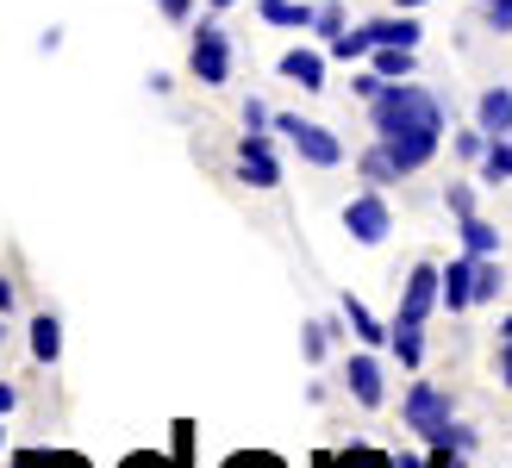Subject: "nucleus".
I'll list each match as a JSON object with an SVG mask.
<instances>
[{"instance_id":"f257e3e1","label":"nucleus","mask_w":512,"mask_h":468,"mask_svg":"<svg viewBox=\"0 0 512 468\" xmlns=\"http://www.w3.org/2000/svg\"><path fill=\"white\" fill-rule=\"evenodd\" d=\"M369 125H375V138L388 144L400 175H419L431 156L444 150V100L431 88H419V82H388L381 88L369 100Z\"/></svg>"},{"instance_id":"f03ea898","label":"nucleus","mask_w":512,"mask_h":468,"mask_svg":"<svg viewBox=\"0 0 512 468\" xmlns=\"http://www.w3.org/2000/svg\"><path fill=\"white\" fill-rule=\"evenodd\" d=\"M400 419H406V431L425 437V450H475V431L456 425L450 387H438V381H413V387H406Z\"/></svg>"},{"instance_id":"7ed1b4c3","label":"nucleus","mask_w":512,"mask_h":468,"mask_svg":"<svg viewBox=\"0 0 512 468\" xmlns=\"http://www.w3.org/2000/svg\"><path fill=\"white\" fill-rule=\"evenodd\" d=\"M275 132H288L294 156H300V163H313V169H338V163H344V138L331 132V125H319V119L275 113Z\"/></svg>"},{"instance_id":"20e7f679","label":"nucleus","mask_w":512,"mask_h":468,"mask_svg":"<svg viewBox=\"0 0 512 468\" xmlns=\"http://www.w3.org/2000/svg\"><path fill=\"white\" fill-rule=\"evenodd\" d=\"M188 69L200 88H225L232 82V38H225L219 19H200L194 25V44H188Z\"/></svg>"},{"instance_id":"39448f33","label":"nucleus","mask_w":512,"mask_h":468,"mask_svg":"<svg viewBox=\"0 0 512 468\" xmlns=\"http://www.w3.org/2000/svg\"><path fill=\"white\" fill-rule=\"evenodd\" d=\"M431 306H444V269H438V263H413V269H406V281H400V312H394V325H425Z\"/></svg>"},{"instance_id":"423d86ee","label":"nucleus","mask_w":512,"mask_h":468,"mask_svg":"<svg viewBox=\"0 0 512 468\" xmlns=\"http://www.w3.org/2000/svg\"><path fill=\"white\" fill-rule=\"evenodd\" d=\"M344 231L356 244H388V231H394V213H388V200H381V188H369V194H356L350 206H344Z\"/></svg>"},{"instance_id":"0eeeda50","label":"nucleus","mask_w":512,"mask_h":468,"mask_svg":"<svg viewBox=\"0 0 512 468\" xmlns=\"http://www.w3.org/2000/svg\"><path fill=\"white\" fill-rule=\"evenodd\" d=\"M238 181H250V188H281V156H275L269 132L238 138Z\"/></svg>"},{"instance_id":"6e6552de","label":"nucleus","mask_w":512,"mask_h":468,"mask_svg":"<svg viewBox=\"0 0 512 468\" xmlns=\"http://www.w3.org/2000/svg\"><path fill=\"white\" fill-rule=\"evenodd\" d=\"M344 387H350L356 406H381V400H388V369H381V356L375 350H356L344 362Z\"/></svg>"},{"instance_id":"1a4fd4ad","label":"nucleus","mask_w":512,"mask_h":468,"mask_svg":"<svg viewBox=\"0 0 512 468\" xmlns=\"http://www.w3.org/2000/svg\"><path fill=\"white\" fill-rule=\"evenodd\" d=\"M475 125L488 138H512V88H481L475 100Z\"/></svg>"},{"instance_id":"9d476101","label":"nucleus","mask_w":512,"mask_h":468,"mask_svg":"<svg viewBox=\"0 0 512 468\" xmlns=\"http://www.w3.org/2000/svg\"><path fill=\"white\" fill-rule=\"evenodd\" d=\"M344 325L356 331V344H363V350L394 344V325H381V319H375V312H369L363 300H356V294H344Z\"/></svg>"},{"instance_id":"9b49d317","label":"nucleus","mask_w":512,"mask_h":468,"mask_svg":"<svg viewBox=\"0 0 512 468\" xmlns=\"http://www.w3.org/2000/svg\"><path fill=\"white\" fill-rule=\"evenodd\" d=\"M281 82H294V88H306V94H319L325 88V57L319 50H288V57H281Z\"/></svg>"},{"instance_id":"f8f14e48","label":"nucleus","mask_w":512,"mask_h":468,"mask_svg":"<svg viewBox=\"0 0 512 468\" xmlns=\"http://www.w3.org/2000/svg\"><path fill=\"white\" fill-rule=\"evenodd\" d=\"M469 306H475V256L463 250L444 269V312H469Z\"/></svg>"},{"instance_id":"ddd939ff","label":"nucleus","mask_w":512,"mask_h":468,"mask_svg":"<svg viewBox=\"0 0 512 468\" xmlns=\"http://www.w3.org/2000/svg\"><path fill=\"white\" fill-rule=\"evenodd\" d=\"M256 13H263L269 25H288V32H313L319 0H256Z\"/></svg>"},{"instance_id":"4468645a","label":"nucleus","mask_w":512,"mask_h":468,"mask_svg":"<svg viewBox=\"0 0 512 468\" xmlns=\"http://www.w3.org/2000/svg\"><path fill=\"white\" fill-rule=\"evenodd\" d=\"M369 69L381 75V82H413V69H419V50H406V44H375Z\"/></svg>"},{"instance_id":"2eb2a0df","label":"nucleus","mask_w":512,"mask_h":468,"mask_svg":"<svg viewBox=\"0 0 512 468\" xmlns=\"http://www.w3.org/2000/svg\"><path fill=\"white\" fill-rule=\"evenodd\" d=\"M369 38H375V44H406V50H419L425 25H419L413 13H388V19H369Z\"/></svg>"},{"instance_id":"dca6fc26","label":"nucleus","mask_w":512,"mask_h":468,"mask_svg":"<svg viewBox=\"0 0 512 468\" xmlns=\"http://www.w3.org/2000/svg\"><path fill=\"white\" fill-rule=\"evenodd\" d=\"M57 356H63V325H57V312H38V319H32V362L50 369Z\"/></svg>"},{"instance_id":"f3484780","label":"nucleus","mask_w":512,"mask_h":468,"mask_svg":"<svg viewBox=\"0 0 512 468\" xmlns=\"http://www.w3.org/2000/svg\"><path fill=\"white\" fill-rule=\"evenodd\" d=\"M356 169H363V181H369V188H394V181H400V169H394V156H388V144H369L363 156H356Z\"/></svg>"},{"instance_id":"a211bd4d","label":"nucleus","mask_w":512,"mask_h":468,"mask_svg":"<svg viewBox=\"0 0 512 468\" xmlns=\"http://www.w3.org/2000/svg\"><path fill=\"white\" fill-rule=\"evenodd\" d=\"M456 231H463V250L469 256H500V225H488V219H456Z\"/></svg>"},{"instance_id":"6ab92c4d","label":"nucleus","mask_w":512,"mask_h":468,"mask_svg":"<svg viewBox=\"0 0 512 468\" xmlns=\"http://www.w3.org/2000/svg\"><path fill=\"white\" fill-rule=\"evenodd\" d=\"M331 57H338V63H369V57H375V38H369V25H356V32L344 25V32L331 38Z\"/></svg>"},{"instance_id":"aec40b11","label":"nucleus","mask_w":512,"mask_h":468,"mask_svg":"<svg viewBox=\"0 0 512 468\" xmlns=\"http://www.w3.org/2000/svg\"><path fill=\"white\" fill-rule=\"evenodd\" d=\"M500 288H506V275H500V256H475V306L500 300Z\"/></svg>"},{"instance_id":"412c9836","label":"nucleus","mask_w":512,"mask_h":468,"mask_svg":"<svg viewBox=\"0 0 512 468\" xmlns=\"http://www.w3.org/2000/svg\"><path fill=\"white\" fill-rule=\"evenodd\" d=\"M394 356H400V369H419L425 362V325H394Z\"/></svg>"},{"instance_id":"4be33fe9","label":"nucleus","mask_w":512,"mask_h":468,"mask_svg":"<svg viewBox=\"0 0 512 468\" xmlns=\"http://www.w3.org/2000/svg\"><path fill=\"white\" fill-rule=\"evenodd\" d=\"M481 181H494V188H500V181H512V138H494L488 144V156H481Z\"/></svg>"},{"instance_id":"5701e85b","label":"nucleus","mask_w":512,"mask_h":468,"mask_svg":"<svg viewBox=\"0 0 512 468\" xmlns=\"http://www.w3.org/2000/svg\"><path fill=\"white\" fill-rule=\"evenodd\" d=\"M325 344H331V325H325V319L300 325V350H306V362H319V356H325Z\"/></svg>"},{"instance_id":"b1692460","label":"nucleus","mask_w":512,"mask_h":468,"mask_svg":"<svg viewBox=\"0 0 512 468\" xmlns=\"http://www.w3.org/2000/svg\"><path fill=\"white\" fill-rule=\"evenodd\" d=\"M444 206H450V219H469L475 213V188H469V181H456V188H444Z\"/></svg>"},{"instance_id":"393cba45","label":"nucleus","mask_w":512,"mask_h":468,"mask_svg":"<svg viewBox=\"0 0 512 468\" xmlns=\"http://www.w3.org/2000/svg\"><path fill=\"white\" fill-rule=\"evenodd\" d=\"M488 132H481V125H475V132H456V156H469V163H481V156H488Z\"/></svg>"},{"instance_id":"a878e982","label":"nucleus","mask_w":512,"mask_h":468,"mask_svg":"<svg viewBox=\"0 0 512 468\" xmlns=\"http://www.w3.org/2000/svg\"><path fill=\"white\" fill-rule=\"evenodd\" d=\"M313 32H325V38H338V32H344V7H338V0H319V19H313Z\"/></svg>"},{"instance_id":"bb28decb","label":"nucleus","mask_w":512,"mask_h":468,"mask_svg":"<svg viewBox=\"0 0 512 468\" xmlns=\"http://www.w3.org/2000/svg\"><path fill=\"white\" fill-rule=\"evenodd\" d=\"M481 19L488 32H512V0H481Z\"/></svg>"},{"instance_id":"cd10ccee","label":"nucleus","mask_w":512,"mask_h":468,"mask_svg":"<svg viewBox=\"0 0 512 468\" xmlns=\"http://www.w3.org/2000/svg\"><path fill=\"white\" fill-rule=\"evenodd\" d=\"M350 88H356V100H363V107H369V100H375L381 88H388V82H381V75H375V69L363 63V69H356V82H350Z\"/></svg>"},{"instance_id":"c85d7f7f","label":"nucleus","mask_w":512,"mask_h":468,"mask_svg":"<svg viewBox=\"0 0 512 468\" xmlns=\"http://www.w3.org/2000/svg\"><path fill=\"white\" fill-rule=\"evenodd\" d=\"M263 125H275V113L263 107V100H244V132H263Z\"/></svg>"},{"instance_id":"c756f323","label":"nucleus","mask_w":512,"mask_h":468,"mask_svg":"<svg viewBox=\"0 0 512 468\" xmlns=\"http://www.w3.org/2000/svg\"><path fill=\"white\" fill-rule=\"evenodd\" d=\"M157 13L175 19V25H188V19H194V0H157Z\"/></svg>"},{"instance_id":"7c9ffc66","label":"nucleus","mask_w":512,"mask_h":468,"mask_svg":"<svg viewBox=\"0 0 512 468\" xmlns=\"http://www.w3.org/2000/svg\"><path fill=\"white\" fill-rule=\"evenodd\" d=\"M119 468H182V462H175V456H125Z\"/></svg>"},{"instance_id":"2f4dec72","label":"nucleus","mask_w":512,"mask_h":468,"mask_svg":"<svg viewBox=\"0 0 512 468\" xmlns=\"http://www.w3.org/2000/svg\"><path fill=\"white\" fill-rule=\"evenodd\" d=\"M500 387H512V337H500Z\"/></svg>"},{"instance_id":"473e14b6","label":"nucleus","mask_w":512,"mask_h":468,"mask_svg":"<svg viewBox=\"0 0 512 468\" xmlns=\"http://www.w3.org/2000/svg\"><path fill=\"white\" fill-rule=\"evenodd\" d=\"M13 406H19V387H13V381H0V419H7Z\"/></svg>"},{"instance_id":"72a5a7b5","label":"nucleus","mask_w":512,"mask_h":468,"mask_svg":"<svg viewBox=\"0 0 512 468\" xmlns=\"http://www.w3.org/2000/svg\"><path fill=\"white\" fill-rule=\"evenodd\" d=\"M7 312H13V281L0 275V319H7Z\"/></svg>"},{"instance_id":"f704fd0d","label":"nucleus","mask_w":512,"mask_h":468,"mask_svg":"<svg viewBox=\"0 0 512 468\" xmlns=\"http://www.w3.org/2000/svg\"><path fill=\"white\" fill-rule=\"evenodd\" d=\"M394 7H400V13H419V7H425V0H394Z\"/></svg>"},{"instance_id":"c9c22d12","label":"nucleus","mask_w":512,"mask_h":468,"mask_svg":"<svg viewBox=\"0 0 512 468\" xmlns=\"http://www.w3.org/2000/svg\"><path fill=\"white\" fill-rule=\"evenodd\" d=\"M313 468H338V456H313Z\"/></svg>"},{"instance_id":"e433bc0d","label":"nucleus","mask_w":512,"mask_h":468,"mask_svg":"<svg viewBox=\"0 0 512 468\" xmlns=\"http://www.w3.org/2000/svg\"><path fill=\"white\" fill-rule=\"evenodd\" d=\"M207 7H213V13H225V7H238V0H207Z\"/></svg>"},{"instance_id":"4c0bfd02","label":"nucleus","mask_w":512,"mask_h":468,"mask_svg":"<svg viewBox=\"0 0 512 468\" xmlns=\"http://www.w3.org/2000/svg\"><path fill=\"white\" fill-rule=\"evenodd\" d=\"M500 337H512V312H506V319H500Z\"/></svg>"},{"instance_id":"58836bf2","label":"nucleus","mask_w":512,"mask_h":468,"mask_svg":"<svg viewBox=\"0 0 512 468\" xmlns=\"http://www.w3.org/2000/svg\"><path fill=\"white\" fill-rule=\"evenodd\" d=\"M0 450H7V419H0Z\"/></svg>"},{"instance_id":"ea45409f","label":"nucleus","mask_w":512,"mask_h":468,"mask_svg":"<svg viewBox=\"0 0 512 468\" xmlns=\"http://www.w3.org/2000/svg\"><path fill=\"white\" fill-rule=\"evenodd\" d=\"M0 337H7V331H0Z\"/></svg>"}]
</instances>
